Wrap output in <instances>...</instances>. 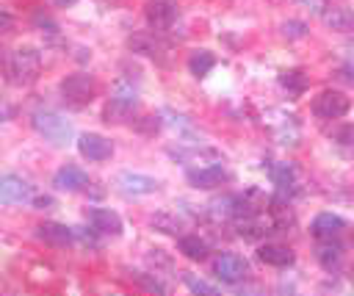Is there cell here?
I'll return each instance as SVG.
<instances>
[{
  "mask_svg": "<svg viewBox=\"0 0 354 296\" xmlns=\"http://www.w3.org/2000/svg\"><path fill=\"white\" fill-rule=\"evenodd\" d=\"M30 122H33V130H36L44 141H50V144H55V147L69 144L72 136H75L72 122H69L66 116L55 113V111H36Z\"/></svg>",
  "mask_w": 354,
  "mask_h": 296,
  "instance_id": "obj_2",
  "label": "cell"
},
{
  "mask_svg": "<svg viewBox=\"0 0 354 296\" xmlns=\"http://www.w3.org/2000/svg\"><path fill=\"white\" fill-rule=\"evenodd\" d=\"M213 66H216V55H213L210 50H194V53L188 55V69H191V75H196V77H205Z\"/></svg>",
  "mask_w": 354,
  "mask_h": 296,
  "instance_id": "obj_23",
  "label": "cell"
},
{
  "mask_svg": "<svg viewBox=\"0 0 354 296\" xmlns=\"http://www.w3.org/2000/svg\"><path fill=\"white\" fill-rule=\"evenodd\" d=\"M279 33H282L285 39H304V36H307V25L299 22V19H288V22L279 25Z\"/></svg>",
  "mask_w": 354,
  "mask_h": 296,
  "instance_id": "obj_26",
  "label": "cell"
},
{
  "mask_svg": "<svg viewBox=\"0 0 354 296\" xmlns=\"http://www.w3.org/2000/svg\"><path fill=\"white\" fill-rule=\"evenodd\" d=\"M348 277H351V282H354V266H351V271H348Z\"/></svg>",
  "mask_w": 354,
  "mask_h": 296,
  "instance_id": "obj_35",
  "label": "cell"
},
{
  "mask_svg": "<svg viewBox=\"0 0 354 296\" xmlns=\"http://www.w3.org/2000/svg\"><path fill=\"white\" fill-rule=\"evenodd\" d=\"M321 17H324V25L337 30V33H351L354 30V11L346 8V6H332Z\"/></svg>",
  "mask_w": 354,
  "mask_h": 296,
  "instance_id": "obj_19",
  "label": "cell"
},
{
  "mask_svg": "<svg viewBox=\"0 0 354 296\" xmlns=\"http://www.w3.org/2000/svg\"><path fill=\"white\" fill-rule=\"evenodd\" d=\"M340 255H343V246H340V243H335L332 238H321V243L315 246V257L321 260V266H324V268L337 266V263H340Z\"/></svg>",
  "mask_w": 354,
  "mask_h": 296,
  "instance_id": "obj_22",
  "label": "cell"
},
{
  "mask_svg": "<svg viewBox=\"0 0 354 296\" xmlns=\"http://www.w3.org/2000/svg\"><path fill=\"white\" fill-rule=\"evenodd\" d=\"M136 279H138V282H141V285H144V288H147V290H155V293H166V288H163V285H160V282H158V279H147V277H144V274H138V277H136Z\"/></svg>",
  "mask_w": 354,
  "mask_h": 296,
  "instance_id": "obj_30",
  "label": "cell"
},
{
  "mask_svg": "<svg viewBox=\"0 0 354 296\" xmlns=\"http://www.w3.org/2000/svg\"><path fill=\"white\" fill-rule=\"evenodd\" d=\"M77 152H80L83 158H88V160H108V158L113 155V147H111V141H108L105 136H100V133H83V136L77 138Z\"/></svg>",
  "mask_w": 354,
  "mask_h": 296,
  "instance_id": "obj_10",
  "label": "cell"
},
{
  "mask_svg": "<svg viewBox=\"0 0 354 296\" xmlns=\"http://www.w3.org/2000/svg\"><path fill=\"white\" fill-rule=\"evenodd\" d=\"M127 47H130L133 53H138V55L155 58L158 64H169L171 47H169L158 33H152V30H138V33H133V36L127 39Z\"/></svg>",
  "mask_w": 354,
  "mask_h": 296,
  "instance_id": "obj_5",
  "label": "cell"
},
{
  "mask_svg": "<svg viewBox=\"0 0 354 296\" xmlns=\"http://www.w3.org/2000/svg\"><path fill=\"white\" fill-rule=\"evenodd\" d=\"M213 274H216L221 282L235 285V282L246 279V274H249V263H246L241 255H235V252H221V255L213 257Z\"/></svg>",
  "mask_w": 354,
  "mask_h": 296,
  "instance_id": "obj_7",
  "label": "cell"
},
{
  "mask_svg": "<svg viewBox=\"0 0 354 296\" xmlns=\"http://www.w3.org/2000/svg\"><path fill=\"white\" fill-rule=\"evenodd\" d=\"M41 72V55L33 47H17L6 61V75L14 86H28Z\"/></svg>",
  "mask_w": 354,
  "mask_h": 296,
  "instance_id": "obj_1",
  "label": "cell"
},
{
  "mask_svg": "<svg viewBox=\"0 0 354 296\" xmlns=\"http://www.w3.org/2000/svg\"><path fill=\"white\" fill-rule=\"evenodd\" d=\"M158 127H160L158 116H141V119H138V130H141V133H147V136L158 133Z\"/></svg>",
  "mask_w": 354,
  "mask_h": 296,
  "instance_id": "obj_29",
  "label": "cell"
},
{
  "mask_svg": "<svg viewBox=\"0 0 354 296\" xmlns=\"http://www.w3.org/2000/svg\"><path fill=\"white\" fill-rule=\"evenodd\" d=\"M136 105H138V97H136V91H133V86H124V83H119V89H116V94L105 102V111H102V116H105V122L111 124H122V122H127V119H133V113H136Z\"/></svg>",
  "mask_w": 354,
  "mask_h": 296,
  "instance_id": "obj_4",
  "label": "cell"
},
{
  "mask_svg": "<svg viewBox=\"0 0 354 296\" xmlns=\"http://www.w3.org/2000/svg\"><path fill=\"white\" fill-rule=\"evenodd\" d=\"M177 249L188 257V260H205L207 257V243L199 235H180Z\"/></svg>",
  "mask_w": 354,
  "mask_h": 296,
  "instance_id": "obj_21",
  "label": "cell"
},
{
  "mask_svg": "<svg viewBox=\"0 0 354 296\" xmlns=\"http://www.w3.org/2000/svg\"><path fill=\"white\" fill-rule=\"evenodd\" d=\"M188 183L194 185V188H216V185H221V183H227L230 180V174L218 166V163H207V166H199V169H188Z\"/></svg>",
  "mask_w": 354,
  "mask_h": 296,
  "instance_id": "obj_11",
  "label": "cell"
},
{
  "mask_svg": "<svg viewBox=\"0 0 354 296\" xmlns=\"http://www.w3.org/2000/svg\"><path fill=\"white\" fill-rule=\"evenodd\" d=\"M348 108H351V100L335 89H326L313 100V113L321 119H340L348 113Z\"/></svg>",
  "mask_w": 354,
  "mask_h": 296,
  "instance_id": "obj_6",
  "label": "cell"
},
{
  "mask_svg": "<svg viewBox=\"0 0 354 296\" xmlns=\"http://www.w3.org/2000/svg\"><path fill=\"white\" fill-rule=\"evenodd\" d=\"M88 224H91L94 232H102V235H119L122 232V219L111 207H91L88 210Z\"/></svg>",
  "mask_w": 354,
  "mask_h": 296,
  "instance_id": "obj_14",
  "label": "cell"
},
{
  "mask_svg": "<svg viewBox=\"0 0 354 296\" xmlns=\"http://www.w3.org/2000/svg\"><path fill=\"white\" fill-rule=\"evenodd\" d=\"M296 3H304V6H310L315 14H324V8H326V0H296Z\"/></svg>",
  "mask_w": 354,
  "mask_h": 296,
  "instance_id": "obj_32",
  "label": "cell"
},
{
  "mask_svg": "<svg viewBox=\"0 0 354 296\" xmlns=\"http://www.w3.org/2000/svg\"><path fill=\"white\" fill-rule=\"evenodd\" d=\"M169 155L180 163H218L221 152L210 147H169Z\"/></svg>",
  "mask_w": 354,
  "mask_h": 296,
  "instance_id": "obj_13",
  "label": "cell"
},
{
  "mask_svg": "<svg viewBox=\"0 0 354 296\" xmlns=\"http://www.w3.org/2000/svg\"><path fill=\"white\" fill-rule=\"evenodd\" d=\"M36 235L44 241V243H50V246H69L72 243V238H75V232L66 227V224H58V221H44V224H39L36 227Z\"/></svg>",
  "mask_w": 354,
  "mask_h": 296,
  "instance_id": "obj_15",
  "label": "cell"
},
{
  "mask_svg": "<svg viewBox=\"0 0 354 296\" xmlns=\"http://www.w3.org/2000/svg\"><path fill=\"white\" fill-rule=\"evenodd\" d=\"M271 180L285 196H293V194L301 191V177H299V169L293 163H274L271 166Z\"/></svg>",
  "mask_w": 354,
  "mask_h": 296,
  "instance_id": "obj_12",
  "label": "cell"
},
{
  "mask_svg": "<svg viewBox=\"0 0 354 296\" xmlns=\"http://www.w3.org/2000/svg\"><path fill=\"white\" fill-rule=\"evenodd\" d=\"M0 199L6 202H25L30 199V185L17 177V174H3L0 177Z\"/></svg>",
  "mask_w": 354,
  "mask_h": 296,
  "instance_id": "obj_17",
  "label": "cell"
},
{
  "mask_svg": "<svg viewBox=\"0 0 354 296\" xmlns=\"http://www.w3.org/2000/svg\"><path fill=\"white\" fill-rule=\"evenodd\" d=\"M279 83H282V89H288L290 97H299V94L307 89V77H304L301 69H285V72L279 75Z\"/></svg>",
  "mask_w": 354,
  "mask_h": 296,
  "instance_id": "obj_24",
  "label": "cell"
},
{
  "mask_svg": "<svg viewBox=\"0 0 354 296\" xmlns=\"http://www.w3.org/2000/svg\"><path fill=\"white\" fill-rule=\"evenodd\" d=\"M14 25V17L6 11V8H0V30H8Z\"/></svg>",
  "mask_w": 354,
  "mask_h": 296,
  "instance_id": "obj_33",
  "label": "cell"
},
{
  "mask_svg": "<svg viewBox=\"0 0 354 296\" xmlns=\"http://www.w3.org/2000/svg\"><path fill=\"white\" fill-rule=\"evenodd\" d=\"M94 94H97V83L91 75L77 72V75H69L61 80V97L72 108H86L94 100Z\"/></svg>",
  "mask_w": 354,
  "mask_h": 296,
  "instance_id": "obj_3",
  "label": "cell"
},
{
  "mask_svg": "<svg viewBox=\"0 0 354 296\" xmlns=\"http://www.w3.org/2000/svg\"><path fill=\"white\" fill-rule=\"evenodd\" d=\"M72 3H77V0H55V6H61V8H66V6H72Z\"/></svg>",
  "mask_w": 354,
  "mask_h": 296,
  "instance_id": "obj_34",
  "label": "cell"
},
{
  "mask_svg": "<svg viewBox=\"0 0 354 296\" xmlns=\"http://www.w3.org/2000/svg\"><path fill=\"white\" fill-rule=\"evenodd\" d=\"M144 14H147V22H149V28L155 33L171 30L174 22H177V17H180V11H177V6L171 0H147Z\"/></svg>",
  "mask_w": 354,
  "mask_h": 296,
  "instance_id": "obj_8",
  "label": "cell"
},
{
  "mask_svg": "<svg viewBox=\"0 0 354 296\" xmlns=\"http://www.w3.org/2000/svg\"><path fill=\"white\" fill-rule=\"evenodd\" d=\"M335 141L343 144V147H348V149H354V124L337 127V130H335Z\"/></svg>",
  "mask_w": 354,
  "mask_h": 296,
  "instance_id": "obj_27",
  "label": "cell"
},
{
  "mask_svg": "<svg viewBox=\"0 0 354 296\" xmlns=\"http://www.w3.org/2000/svg\"><path fill=\"white\" fill-rule=\"evenodd\" d=\"M53 185L61 188V191H80L88 185V174L77 166H61L53 177Z\"/></svg>",
  "mask_w": 354,
  "mask_h": 296,
  "instance_id": "obj_16",
  "label": "cell"
},
{
  "mask_svg": "<svg viewBox=\"0 0 354 296\" xmlns=\"http://www.w3.org/2000/svg\"><path fill=\"white\" fill-rule=\"evenodd\" d=\"M346 230V221L340 219V216H335V213H318L315 219H313V227H310V232L321 241V238H335V235H340Z\"/></svg>",
  "mask_w": 354,
  "mask_h": 296,
  "instance_id": "obj_18",
  "label": "cell"
},
{
  "mask_svg": "<svg viewBox=\"0 0 354 296\" xmlns=\"http://www.w3.org/2000/svg\"><path fill=\"white\" fill-rule=\"evenodd\" d=\"M183 279H185V285H188L194 293H210V296L216 293V285H210V282H205V279H194V277H188V274H185Z\"/></svg>",
  "mask_w": 354,
  "mask_h": 296,
  "instance_id": "obj_28",
  "label": "cell"
},
{
  "mask_svg": "<svg viewBox=\"0 0 354 296\" xmlns=\"http://www.w3.org/2000/svg\"><path fill=\"white\" fill-rule=\"evenodd\" d=\"M257 257L266 263V266H274V268H285L293 263V252L282 243H263L257 249Z\"/></svg>",
  "mask_w": 354,
  "mask_h": 296,
  "instance_id": "obj_20",
  "label": "cell"
},
{
  "mask_svg": "<svg viewBox=\"0 0 354 296\" xmlns=\"http://www.w3.org/2000/svg\"><path fill=\"white\" fill-rule=\"evenodd\" d=\"M116 185L122 194L127 196H144V194H155L160 188V183L149 174H138V172H122L116 177Z\"/></svg>",
  "mask_w": 354,
  "mask_h": 296,
  "instance_id": "obj_9",
  "label": "cell"
},
{
  "mask_svg": "<svg viewBox=\"0 0 354 296\" xmlns=\"http://www.w3.org/2000/svg\"><path fill=\"white\" fill-rule=\"evenodd\" d=\"M337 77H340L343 83L354 86V64H346V66H340V69H337Z\"/></svg>",
  "mask_w": 354,
  "mask_h": 296,
  "instance_id": "obj_31",
  "label": "cell"
},
{
  "mask_svg": "<svg viewBox=\"0 0 354 296\" xmlns=\"http://www.w3.org/2000/svg\"><path fill=\"white\" fill-rule=\"evenodd\" d=\"M149 221H152L155 230H160V232H166V235H177V232L183 230V221H180L174 213H155Z\"/></svg>",
  "mask_w": 354,
  "mask_h": 296,
  "instance_id": "obj_25",
  "label": "cell"
}]
</instances>
